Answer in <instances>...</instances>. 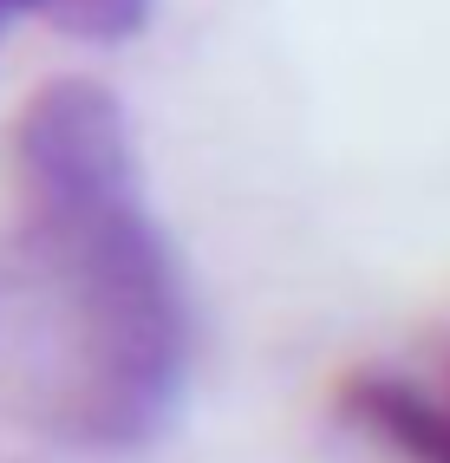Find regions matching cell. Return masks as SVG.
Instances as JSON below:
<instances>
[{
	"instance_id": "obj_1",
	"label": "cell",
	"mask_w": 450,
	"mask_h": 463,
	"mask_svg": "<svg viewBox=\"0 0 450 463\" xmlns=\"http://www.w3.org/2000/svg\"><path fill=\"white\" fill-rule=\"evenodd\" d=\"M14 261L52 430L92 450L157 438L190 373V300L125 105L92 79L40 85L14 125Z\"/></svg>"
},
{
	"instance_id": "obj_3",
	"label": "cell",
	"mask_w": 450,
	"mask_h": 463,
	"mask_svg": "<svg viewBox=\"0 0 450 463\" xmlns=\"http://www.w3.org/2000/svg\"><path fill=\"white\" fill-rule=\"evenodd\" d=\"M26 7H46V0H0V33H7V20L26 14Z\"/></svg>"
},
{
	"instance_id": "obj_2",
	"label": "cell",
	"mask_w": 450,
	"mask_h": 463,
	"mask_svg": "<svg viewBox=\"0 0 450 463\" xmlns=\"http://www.w3.org/2000/svg\"><path fill=\"white\" fill-rule=\"evenodd\" d=\"M346 411L392 444L405 463H450V353L437 379H405V373H366L346 392Z\"/></svg>"
}]
</instances>
